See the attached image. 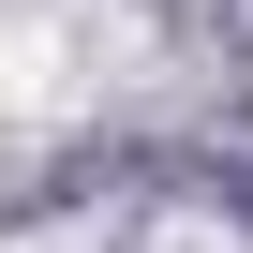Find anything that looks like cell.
I'll list each match as a JSON object with an SVG mask.
<instances>
[{
  "mask_svg": "<svg viewBox=\"0 0 253 253\" xmlns=\"http://www.w3.org/2000/svg\"><path fill=\"white\" fill-rule=\"evenodd\" d=\"M15 253H60V238H15Z\"/></svg>",
  "mask_w": 253,
  "mask_h": 253,
  "instance_id": "1",
  "label": "cell"
}]
</instances>
